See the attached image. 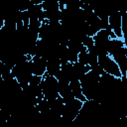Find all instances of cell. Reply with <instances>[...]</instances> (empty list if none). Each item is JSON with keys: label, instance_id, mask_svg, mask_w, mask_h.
I'll return each instance as SVG.
<instances>
[{"label": "cell", "instance_id": "obj_1", "mask_svg": "<svg viewBox=\"0 0 127 127\" xmlns=\"http://www.w3.org/2000/svg\"><path fill=\"white\" fill-rule=\"evenodd\" d=\"M43 88L44 98L47 100H52L58 98L59 95V81L57 77L48 75L47 73L43 76V81L41 83Z\"/></svg>", "mask_w": 127, "mask_h": 127}, {"label": "cell", "instance_id": "obj_2", "mask_svg": "<svg viewBox=\"0 0 127 127\" xmlns=\"http://www.w3.org/2000/svg\"><path fill=\"white\" fill-rule=\"evenodd\" d=\"M83 105V102L74 98L73 100H71L70 102H67L64 104V112H63V118L64 120V122L66 123L67 127L68 125L77 117L81 107Z\"/></svg>", "mask_w": 127, "mask_h": 127}, {"label": "cell", "instance_id": "obj_3", "mask_svg": "<svg viewBox=\"0 0 127 127\" xmlns=\"http://www.w3.org/2000/svg\"><path fill=\"white\" fill-rule=\"evenodd\" d=\"M98 64L103 68V70L106 73L113 75L115 77H118V78L122 77V73L120 71L118 64L110 56L98 57Z\"/></svg>", "mask_w": 127, "mask_h": 127}, {"label": "cell", "instance_id": "obj_4", "mask_svg": "<svg viewBox=\"0 0 127 127\" xmlns=\"http://www.w3.org/2000/svg\"><path fill=\"white\" fill-rule=\"evenodd\" d=\"M29 63H30L31 70H32V72H33L34 75L44 76V74L47 72V64H48V61L44 57L35 56V57L31 58V60L29 61Z\"/></svg>", "mask_w": 127, "mask_h": 127}, {"label": "cell", "instance_id": "obj_5", "mask_svg": "<svg viewBox=\"0 0 127 127\" xmlns=\"http://www.w3.org/2000/svg\"><path fill=\"white\" fill-rule=\"evenodd\" d=\"M109 21V26L111 27L112 31L116 35L117 39H122L123 38V33H122V16L118 11H115L109 15L108 18Z\"/></svg>", "mask_w": 127, "mask_h": 127}, {"label": "cell", "instance_id": "obj_6", "mask_svg": "<svg viewBox=\"0 0 127 127\" xmlns=\"http://www.w3.org/2000/svg\"><path fill=\"white\" fill-rule=\"evenodd\" d=\"M111 58L118 64L120 71L122 73V76H126L127 75V49L125 47L122 48L119 52H117Z\"/></svg>", "mask_w": 127, "mask_h": 127}, {"label": "cell", "instance_id": "obj_7", "mask_svg": "<svg viewBox=\"0 0 127 127\" xmlns=\"http://www.w3.org/2000/svg\"><path fill=\"white\" fill-rule=\"evenodd\" d=\"M62 68L61 61L60 58L57 56H52L48 59V64H47V74L52 75V76H57L58 73L60 72Z\"/></svg>", "mask_w": 127, "mask_h": 127}, {"label": "cell", "instance_id": "obj_8", "mask_svg": "<svg viewBox=\"0 0 127 127\" xmlns=\"http://www.w3.org/2000/svg\"><path fill=\"white\" fill-rule=\"evenodd\" d=\"M69 86H70V89L74 95V97L82 102H85L87 99L85 98V96L83 95L82 93V88H81V83H80V80L78 79H74V80H71L69 82Z\"/></svg>", "mask_w": 127, "mask_h": 127}, {"label": "cell", "instance_id": "obj_9", "mask_svg": "<svg viewBox=\"0 0 127 127\" xmlns=\"http://www.w3.org/2000/svg\"><path fill=\"white\" fill-rule=\"evenodd\" d=\"M124 47H125V45H124V42H123L122 39H113V40H110L109 41V44H108V48H107L108 55L110 57H112L113 55H115L117 52H119Z\"/></svg>", "mask_w": 127, "mask_h": 127}, {"label": "cell", "instance_id": "obj_10", "mask_svg": "<svg viewBox=\"0 0 127 127\" xmlns=\"http://www.w3.org/2000/svg\"><path fill=\"white\" fill-rule=\"evenodd\" d=\"M42 8H43V10L45 12H58V11H61L60 10L59 1H56V0L43 1Z\"/></svg>", "mask_w": 127, "mask_h": 127}, {"label": "cell", "instance_id": "obj_11", "mask_svg": "<svg viewBox=\"0 0 127 127\" xmlns=\"http://www.w3.org/2000/svg\"><path fill=\"white\" fill-rule=\"evenodd\" d=\"M81 43H82V44H83V46L87 49V51H88L89 49H91V48L94 46L93 38H92V37H88V36H85V37L82 39Z\"/></svg>", "mask_w": 127, "mask_h": 127}, {"label": "cell", "instance_id": "obj_12", "mask_svg": "<svg viewBox=\"0 0 127 127\" xmlns=\"http://www.w3.org/2000/svg\"><path fill=\"white\" fill-rule=\"evenodd\" d=\"M43 81V76H40V75H33L31 80H30V83L31 85H40Z\"/></svg>", "mask_w": 127, "mask_h": 127}]
</instances>
